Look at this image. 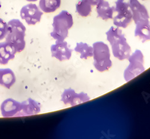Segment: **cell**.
<instances>
[{"label": "cell", "mask_w": 150, "mask_h": 139, "mask_svg": "<svg viewBox=\"0 0 150 139\" xmlns=\"http://www.w3.org/2000/svg\"><path fill=\"white\" fill-rule=\"evenodd\" d=\"M91 6H97L99 3H100L103 0H87Z\"/></svg>", "instance_id": "obj_21"}, {"label": "cell", "mask_w": 150, "mask_h": 139, "mask_svg": "<svg viewBox=\"0 0 150 139\" xmlns=\"http://www.w3.org/2000/svg\"><path fill=\"white\" fill-rule=\"evenodd\" d=\"M51 51L52 56L60 61L69 60L73 51L64 41H57L55 44L51 46Z\"/></svg>", "instance_id": "obj_9"}, {"label": "cell", "mask_w": 150, "mask_h": 139, "mask_svg": "<svg viewBox=\"0 0 150 139\" xmlns=\"http://www.w3.org/2000/svg\"><path fill=\"white\" fill-rule=\"evenodd\" d=\"M74 51L81 54V58L87 59L88 57L93 56V48L89 46L87 43L80 42L76 43V46Z\"/></svg>", "instance_id": "obj_18"}, {"label": "cell", "mask_w": 150, "mask_h": 139, "mask_svg": "<svg viewBox=\"0 0 150 139\" xmlns=\"http://www.w3.org/2000/svg\"><path fill=\"white\" fill-rule=\"evenodd\" d=\"M90 98L85 93L81 92L76 93L71 88L64 90L61 95V101L65 105L70 104L71 106H74L82 103H84L90 101Z\"/></svg>", "instance_id": "obj_8"}, {"label": "cell", "mask_w": 150, "mask_h": 139, "mask_svg": "<svg viewBox=\"0 0 150 139\" xmlns=\"http://www.w3.org/2000/svg\"><path fill=\"white\" fill-rule=\"evenodd\" d=\"M76 12L83 17H86L90 15L92 11L91 4L87 0H80L76 5Z\"/></svg>", "instance_id": "obj_19"}, {"label": "cell", "mask_w": 150, "mask_h": 139, "mask_svg": "<svg viewBox=\"0 0 150 139\" xmlns=\"http://www.w3.org/2000/svg\"><path fill=\"white\" fill-rule=\"evenodd\" d=\"M93 48L95 68L100 72L108 71L112 65L108 46L103 42H97Z\"/></svg>", "instance_id": "obj_4"}, {"label": "cell", "mask_w": 150, "mask_h": 139, "mask_svg": "<svg viewBox=\"0 0 150 139\" xmlns=\"http://www.w3.org/2000/svg\"><path fill=\"white\" fill-rule=\"evenodd\" d=\"M61 0H40L39 7L45 13H52L59 8Z\"/></svg>", "instance_id": "obj_17"}, {"label": "cell", "mask_w": 150, "mask_h": 139, "mask_svg": "<svg viewBox=\"0 0 150 139\" xmlns=\"http://www.w3.org/2000/svg\"><path fill=\"white\" fill-rule=\"evenodd\" d=\"M8 33V25L2 19L0 18V41L6 38Z\"/></svg>", "instance_id": "obj_20"}, {"label": "cell", "mask_w": 150, "mask_h": 139, "mask_svg": "<svg viewBox=\"0 0 150 139\" xmlns=\"http://www.w3.org/2000/svg\"><path fill=\"white\" fill-rule=\"evenodd\" d=\"M16 82V76L13 71L9 68L0 69V85L10 88Z\"/></svg>", "instance_id": "obj_16"}, {"label": "cell", "mask_w": 150, "mask_h": 139, "mask_svg": "<svg viewBox=\"0 0 150 139\" xmlns=\"http://www.w3.org/2000/svg\"><path fill=\"white\" fill-rule=\"evenodd\" d=\"M129 3L132 13V19L135 24L149 19V16L146 7L141 4L138 0H130Z\"/></svg>", "instance_id": "obj_11"}, {"label": "cell", "mask_w": 150, "mask_h": 139, "mask_svg": "<svg viewBox=\"0 0 150 139\" xmlns=\"http://www.w3.org/2000/svg\"><path fill=\"white\" fill-rule=\"evenodd\" d=\"M22 108L18 116H31L39 114L41 111L40 104L30 98L21 103Z\"/></svg>", "instance_id": "obj_13"}, {"label": "cell", "mask_w": 150, "mask_h": 139, "mask_svg": "<svg viewBox=\"0 0 150 139\" xmlns=\"http://www.w3.org/2000/svg\"><path fill=\"white\" fill-rule=\"evenodd\" d=\"M73 25L72 15L66 10H62L53 19V31L51 36L57 41H64L68 36L69 30Z\"/></svg>", "instance_id": "obj_3"}, {"label": "cell", "mask_w": 150, "mask_h": 139, "mask_svg": "<svg viewBox=\"0 0 150 139\" xmlns=\"http://www.w3.org/2000/svg\"><path fill=\"white\" fill-rule=\"evenodd\" d=\"M106 34L114 56L120 60L128 59L130 56L131 48L122 31L118 27H111Z\"/></svg>", "instance_id": "obj_1"}, {"label": "cell", "mask_w": 150, "mask_h": 139, "mask_svg": "<svg viewBox=\"0 0 150 139\" xmlns=\"http://www.w3.org/2000/svg\"><path fill=\"white\" fill-rule=\"evenodd\" d=\"M128 59L130 64L124 73V77L126 82L136 77L145 69L144 66V56L141 51L136 49Z\"/></svg>", "instance_id": "obj_5"}, {"label": "cell", "mask_w": 150, "mask_h": 139, "mask_svg": "<svg viewBox=\"0 0 150 139\" xmlns=\"http://www.w3.org/2000/svg\"><path fill=\"white\" fill-rule=\"evenodd\" d=\"M1 7V2H0V8Z\"/></svg>", "instance_id": "obj_23"}, {"label": "cell", "mask_w": 150, "mask_h": 139, "mask_svg": "<svg viewBox=\"0 0 150 139\" xmlns=\"http://www.w3.org/2000/svg\"><path fill=\"white\" fill-rule=\"evenodd\" d=\"M16 53L15 48L9 42L0 43V64L7 65L10 60L15 58Z\"/></svg>", "instance_id": "obj_12"}, {"label": "cell", "mask_w": 150, "mask_h": 139, "mask_svg": "<svg viewBox=\"0 0 150 139\" xmlns=\"http://www.w3.org/2000/svg\"><path fill=\"white\" fill-rule=\"evenodd\" d=\"M114 12L118 14L114 18V24L117 27L126 29L131 23L133 17L129 3L124 0H117Z\"/></svg>", "instance_id": "obj_6"}, {"label": "cell", "mask_w": 150, "mask_h": 139, "mask_svg": "<svg viewBox=\"0 0 150 139\" xmlns=\"http://www.w3.org/2000/svg\"><path fill=\"white\" fill-rule=\"evenodd\" d=\"M143 1H144V0H143Z\"/></svg>", "instance_id": "obj_24"}, {"label": "cell", "mask_w": 150, "mask_h": 139, "mask_svg": "<svg viewBox=\"0 0 150 139\" xmlns=\"http://www.w3.org/2000/svg\"><path fill=\"white\" fill-rule=\"evenodd\" d=\"M8 33L6 41L13 45L17 53H21L25 48V41L26 28L19 19H12L8 23Z\"/></svg>", "instance_id": "obj_2"}, {"label": "cell", "mask_w": 150, "mask_h": 139, "mask_svg": "<svg viewBox=\"0 0 150 139\" xmlns=\"http://www.w3.org/2000/svg\"><path fill=\"white\" fill-rule=\"evenodd\" d=\"M21 108V103L13 99L8 98L6 99L1 105V115L4 118L18 116Z\"/></svg>", "instance_id": "obj_10"}, {"label": "cell", "mask_w": 150, "mask_h": 139, "mask_svg": "<svg viewBox=\"0 0 150 139\" xmlns=\"http://www.w3.org/2000/svg\"><path fill=\"white\" fill-rule=\"evenodd\" d=\"M43 12L35 4H29L23 6L21 10V17L28 25H35L41 20Z\"/></svg>", "instance_id": "obj_7"}, {"label": "cell", "mask_w": 150, "mask_h": 139, "mask_svg": "<svg viewBox=\"0 0 150 139\" xmlns=\"http://www.w3.org/2000/svg\"><path fill=\"white\" fill-rule=\"evenodd\" d=\"M134 36L139 37L144 43L150 41V21L148 19L144 20L136 24Z\"/></svg>", "instance_id": "obj_14"}, {"label": "cell", "mask_w": 150, "mask_h": 139, "mask_svg": "<svg viewBox=\"0 0 150 139\" xmlns=\"http://www.w3.org/2000/svg\"><path fill=\"white\" fill-rule=\"evenodd\" d=\"M115 7H110L108 1H102L97 5V17L100 18L103 20H108L113 18V14L114 13Z\"/></svg>", "instance_id": "obj_15"}, {"label": "cell", "mask_w": 150, "mask_h": 139, "mask_svg": "<svg viewBox=\"0 0 150 139\" xmlns=\"http://www.w3.org/2000/svg\"><path fill=\"white\" fill-rule=\"evenodd\" d=\"M27 1H28L29 2H34V1H37V0H27Z\"/></svg>", "instance_id": "obj_22"}]
</instances>
